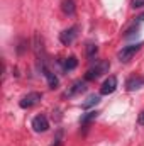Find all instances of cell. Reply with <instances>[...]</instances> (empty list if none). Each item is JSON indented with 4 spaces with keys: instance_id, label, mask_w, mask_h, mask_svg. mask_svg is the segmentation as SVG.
Listing matches in <instances>:
<instances>
[{
    "instance_id": "obj_1",
    "label": "cell",
    "mask_w": 144,
    "mask_h": 146,
    "mask_svg": "<svg viewBox=\"0 0 144 146\" xmlns=\"http://www.w3.org/2000/svg\"><path fill=\"white\" fill-rule=\"evenodd\" d=\"M108 68H110V65H108L107 61H98L95 66H92L88 72L85 73V80H97L100 75L107 73Z\"/></svg>"
},
{
    "instance_id": "obj_2",
    "label": "cell",
    "mask_w": 144,
    "mask_h": 146,
    "mask_svg": "<svg viewBox=\"0 0 144 146\" xmlns=\"http://www.w3.org/2000/svg\"><path fill=\"white\" fill-rule=\"evenodd\" d=\"M41 99H42V95H41L39 92H31V94H27V95H24V97L20 99L19 106H20L22 109H31V107H34L36 104L41 102Z\"/></svg>"
},
{
    "instance_id": "obj_3",
    "label": "cell",
    "mask_w": 144,
    "mask_h": 146,
    "mask_svg": "<svg viewBox=\"0 0 144 146\" xmlns=\"http://www.w3.org/2000/svg\"><path fill=\"white\" fill-rule=\"evenodd\" d=\"M139 48H141V44H139V42H137V44H129V46H124V48L117 53V58H119L120 61H124V63H126V61H129V60H131V58H132L137 51H139Z\"/></svg>"
},
{
    "instance_id": "obj_4",
    "label": "cell",
    "mask_w": 144,
    "mask_h": 146,
    "mask_svg": "<svg viewBox=\"0 0 144 146\" xmlns=\"http://www.w3.org/2000/svg\"><path fill=\"white\" fill-rule=\"evenodd\" d=\"M78 36V26H73L70 29H65L61 34H59V41L63 42V44H71L73 41L76 39Z\"/></svg>"
},
{
    "instance_id": "obj_5",
    "label": "cell",
    "mask_w": 144,
    "mask_h": 146,
    "mask_svg": "<svg viewBox=\"0 0 144 146\" xmlns=\"http://www.w3.org/2000/svg\"><path fill=\"white\" fill-rule=\"evenodd\" d=\"M48 127H49V122H48L46 115L41 114V115H36L32 119V129L36 133H44V131H48Z\"/></svg>"
},
{
    "instance_id": "obj_6",
    "label": "cell",
    "mask_w": 144,
    "mask_h": 146,
    "mask_svg": "<svg viewBox=\"0 0 144 146\" xmlns=\"http://www.w3.org/2000/svg\"><path fill=\"white\" fill-rule=\"evenodd\" d=\"M115 88H117V78H115V76H108L107 80L102 83V87H100V94H102V95L114 94Z\"/></svg>"
},
{
    "instance_id": "obj_7",
    "label": "cell",
    "mask_w": 144,
    "mask_h": 146,
    "mask_svg": "<svg viewBox=\"0 0 144 146\" xmlns=\"http://www.w3.org/2000/svg\"><path fill=\"white\" fill-rule=\"evenodd\" d=\"M87 90V85H85V82H81V80H78V82H75L71 85V88H68L66 90V95L68 97H73V95H76V94H81V92H85Z\"/></svg>"
},
{
    "instance_id": "obj_8",
    "label": "cell",
    "mask_w": 144,
    "mask_h": 146,
    "mask_svg": "<svg viewBox=\"0 0 144 146\" xmlns=\"http://www.w3.org/2000/svg\"><path fill=\"white\" fill-rule=\"evenodd\" d=\"M144 85V76H131L126 83L127 90H137Z\"/></svg>"
},
{
    "instance_id": "obj_9",
    "label": "cell",
    "mask_w": 144,
    "mask_h": 146,
    "mask_svg": "<svg viewBox=\"0 0 144 146\" xmlns=\"http://www.w3.org/2000/svg\"><path fill=\"white\" fill-rule=\"evenodd\" d=\"M42 72H44V76H46V80H48V85H49L51 88H56V87H58V83H59L58 76L51 72V70H48V68H46V65L42 66Z\"/></svg>"
},
{
    "instance_id": "obj_10",
    "label": "cell",
    "mask_w": 144,
    "mask_h": 146,
    "mask_svg": "<svg viewBox=\"0 0 144 146\" xmlns=\"http://www.w3.org/2000/svg\"><path fill=\"white\" fill-rule=\"evenodd\" d=\"M98 102H100V95H95V94H92V95H88V97H87V100L81 104V109H90V107L97 106Z\"/></svg>"
},
{
    "instance_id": "obj_11",
    "label": "cell",
    "mask_w": 144,
    "mask_h": 146,
    "mask_svg": "<svg viewBox=\"0 0 144 146\" xmlns=\"http://www.w3.org/2000/svg\"><path fill=\"white\" fill-rule=\"evenodd\" d=\"M100 112L98 110H90V112H87V114H83L81 115V119H80V122L85 126V124H88V122H92L93 119H97V115H98Z\"/></svg>"
},
{
    "instance_id": "obj_12",
    "label": "cell",
    "mask_w": 144,
    "mask_h": 146,
    "mask_svg": "<svg viewBox=\"0 0 144 146\" xmlns=\"http://www.w3.org/2000/svg\"><path fill=\"white\" fill-rule=\"evenodd\" d=\"M75 10H76V9H75V2H73V0H65V2H63V12H65L66 15H73Z\"/></svg>"
},
{
    "instance_id": "obj_13",
    "label": "cell",
    "mask_w": 144,
    "mask_h": 146,
    "mask_svg": "<svg viewBox=\"0 0 144 146\" xmlns=\"http://www.w3.org/2000/svg\"><path fill=\"white\" fill-rule=\"evenodd\" d=\"M97 53H98V46H97V44H93V42H90V44L87 46V58H88V60H92V58H95V56H97Z\"/></svg>"
},
{
    "instance_id": "obj_14",
    "label": "cell",
    "mask_w": 144,
    "mask_h": 146,
    "mask_svg": "<svg viewBox=\"0 0 144 146\" xmlns=\"http://www.w3.org/2000/svg\"><path fill=\"white\" fill-rule=\"evenodd\" d=\"M76 65H78V60H76L75 56H70L68 60H65V65H63V66H65L66 72H70V70H75V68H76Z\"/></svg>"
},
{
    "instance_id": "obj_15",
    "label": "cell",
    "mask_w": 144,
    "mask_h": 146,
    "mask_svg": "<svg viewBox=\"0 0 144 146\" xmlns=\"http://www.w3.org/2000/svg\"><path fill=\"white\" fill-rule=\"evenodd\" d=\"M61 138H63V131L58 129V134H56V139H54V145L53 146H59L61 145Z\"/></svg>"
},
{
    "instance_id": "obj_16",
    "label": "cell",
    "mask_w": 144,
    "mask_h": 146,
    "mask_svg": "<svg viewBox=\"0 0 144 146\" xmlns=\"http://www.w3.org/2000/svg\"><path fill=\"white\" fill-rule=\"evenodd\" d=\"M132 7H134V9H141V7H144V0H132Z\"/></svg>"
},
{
    "instance_id": "obj_17",
    "label": "cell",
    "mask_w": 144,
    "mask_h": 146,
    "mask_svg": "<svg viewBox=\"0 0 144 146\" xmlns=\"http://www.w3.org/2000/svg\"><path fill=\"white\" fill-rule=\"evenodd\" d=\"M137 122H139L141 126H144V110L139 114V117H137Z\"/></svg>"
},
{
    "instance_id": "obj_18",
    "label": "cell",
    "mask_w": 144,
    "mask_h": 146,
    "mask_svg": "<svg viewBox=\"0 0 144 146\" xmlns=\"http://www.w3.org/2000/svg\"><path fill=\"white\" fill-rule=\"evenodd\" d=\"M137 19H139V21H144V14H141V15H139Z\"/></svg>"
}]
</instances>
